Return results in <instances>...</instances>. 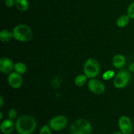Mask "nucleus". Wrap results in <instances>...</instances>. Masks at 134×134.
I'll list each match as a JSON object with an SVG mask.
<instances>
[{
  "label": "nucleus",
  "instance_id": "obj_13",
  "mask_svg": "<svg viewBox=\"0 0 134 134\" xmlns=\"http://www.w3.org/2000/svg\"><path fill=\"white\" fill-rule=\"evenodd\" d=\"M130 18L128 16V14L122 15L119 16L116 20V25L119 27H124L128 24V23L130 22Z\"/></svg>",
  "mask_w": 134,
  "mask_h": 134
},
{
  "label": "nucleus",
  "instance_id": "obj_27",
  "mask_svg": "<svg viewBox=\"0 0 134 134\" xmlns=\"http://www.w3.org/2000/svg\"><path fill=\"white\" fill-rule=\"evenodd\" d=\"M58 134H62V133H58Z\"/></svg>",
  "mask_w": 134,
  "mask_h": 134
},
{
  "label": "nucleus",
  "instance_id": "obj_25",
  "mask_svg": "<svg viewBox=\"0 0 134 134\" xmlns=\"http://www.w3.org/2000/svg\"><path fill=\"white\" fill-rule=\"evenodd\" d=\"M3 119V113L2 112H0V120H2Z\"/></svg>",
  "mask_w": 134,
  "mask_h": 134
},
{
  "label": "nucleus",
  "instance_id": "obj_20",
  "mask_svg": "<svg viewBox=\"0 0 134 134\" xmlns=\"http://www.w3.org/2000/svg\"><path fill=\"white\" fill-rule=\"evenodd\" d=\"M127 14L131 19H134V2L130 4L127 9Z\"/></svg>",
  "mask_w": 134,
  "mask_h": 134
},
{
  "label": "nucleus",
  "instance_id": "obj_6",
  "mask_svg": "<svg viewBox=\"0 0 134 134\" xmlns=\"http://www.w3.org/2000/svg\"><path fill=\"white\" fill-rule=\"evenodd\" d=\"M68 124V119L65 116L63 115H58L54 116L49 120L48 125L51 129L56 132L62 130L67 126Z\"/></svg>",
  "mask_w": 134,
  "mask_h": 134
},
{
  "label": "nucleus",
  "instance_id": "obj_3",
  "mask_svg": "<svg viewBox=\"0 0 134 134\" xmlns=\"http://www.w3.org/2000/svg\"><path fill=\"white\" fill-rule=\"evenodd\" d=\"M92 129L91 124L87 120L80 119L71 124L69 132L71 134H90Z\"/></svg>",
  "mask_w": 134,
  "mask_h": 134
},
{
  "label": "nucleus",
  "instance_id": "obj_26",
  "mask_svg": "<svg viewBox=\"0 0 134 134\" xmlns=\"http://www.w3.org/2000/svg\"><path fill=\"white\" fill-rule=\"evenodd\" d=\"M112 134H124V133H122V132H115V133H113Z\"/></svg>",
  "mask_w": 134,
  "mask_h": 134
},
{
  "label": "nucleus",
  "instance_id": "obj_10",
  "mask_svg": "<svg viewBox=\"0 0 134 134\" xmlns=\"http://www.w3.org/2000/svg\"><path fill=\"white\" fill-rule=\"evenodd\" d=\"M14 64L10 59L7 57H2L0 59V71L3 73H10L14 69Z\"/></svg>",
  "mask_w": 134,
  "mask_h": 134
},
{
  "label": "nucleus",
  "instance_id": "obj_12",
  "mask_svg": "<svg viewBox=\"0 0 134 134\" xmlns=\"http://www.w3.org/2000/svg\"><path fill=\"white\" fill-rule=\"evenodd\" d=\"M113 65L116 69L123 68L126 64V59L123 55L116 54L113 57L112 60Z\"/></svg>",
  "mask_w": 134,
  "mask_h": 134
},
{
  "label": "nucleus",
  "instance_id": "obj_16",
  "mask_svg": "<svg viewBox=\"0 0 134 134\" xmlns=\"http://www.w3.org/2000/svg\"><path fill=\"white\" fill-rule=\"evenodd\" d=\"M87 80L88 77L85 74L79 75L75 79V84L77 86L81 87V86H84L87 82Z\"/></svg>",
  "mask_w": 134,
  "mask_h": 134
},
{
  "label": "nucleus",
  "instance_id": "obj_11",
  "mask_svg": "<svg viewBox=\"0 0 134 134\" xmlns=\"http://www.w3.org/2000/svg\"><path fill=\"white\" fill-rule=\"evenodd\" d=\"M15 128V124L13 122V120L9 119L3 120L0 125L1 132L3 134H9L14 130Z\"/></svg>",
  "mask_w": 134,
  "mask_h": 134
},
{
  "label": "nucleus",
  "instance_id": "obj_1",
  "mask_svg": "<svg viewBox=\"0 0 134 134\" xmlns=\"http://www.w3.org/2000/svg\"><path fill=\"white\" fill-rule=\"evenodd\" d=\"M37 127L36 120L29 115H24L16 120L15 128L18 134H31Z\"/></svg>",
  "mask_w": 134,
  "mask_h": 134
},
{
  "label": "nucleus",
  "instance_id": "obj_8",
  "mask_svg": "<svg viewBox=\"0 0 134 134\" xmlns=\"http://www.w3.org/2000/svg\"><path fill=\"white\" fill-rule=\"evenodd\" d=\"M119 129L124 134H130L133 131V124L130 119L127 116H122L118 122Z\"/></svg>",
  "mask_w": 134,
  "mask_h": 134
},
{
  "label": "nucleus",
  "instance_id": "obj_5",
  "mask_svg": "<svg viewBox=\"0 0 134 134\" xmlns=\"http://www.w3.org/2000/svg\"><path fill=\"white\" fill-rule=\"evenodd\" d=\"M130 81V73L129 71L121 70L118 72L114 77L113 85L115 88L122 89L125 88Z\"/></svg>",
  "mask_w": 134,
  "mask_h": 134
},
{
  "label": "nucleus",
  "instance_id": "obj_14",
  "mask_svg": "<svg viewBox=\"0 0 134 134\" xmlns=\"http://www.w3.org/2000/svg\"><path fill=\"white\" fill-rule=\"evenodd\" d=\"M13 38V32L7 30H3L0 32V40L2 42H9Z\"/></svg>",
  "mask_w": 134,
  "mask_h": 134
},
{
  "label": "nucleus",
  "instance_id": "obj_7",
  "mask_svg": "<svg viewBox=\"0 0 134 134\" xmlns=\"http://www.w3.org/2000/svg\"><path fill=\"white\" fill-rule=\"evenodd\" d=\"M88 88L93 94H103L105 90V87L103 82L97 79H91L88 82Z\"/></svg>",
  "mask_w": 134,
  "mask_h": 134
},
{
  "label": "nucleus",
  "instance_id": "obj_9",
  "mask_svg": "<svg viewBox=\"0 0 134 134\" xmlns=\"http://www.w3.org/2000/svg\"><path fill=\"white\" fill-rule=\"evenodd\" d=\"M7 81L10 87L14 89H18L22 85L23 79L21 75L15 71L9 73Z\"/></svg>",
  "mask_w": 134,
  "mask_h": 134
},
{
  "label": "nucleus",
  "instance_id": "obj_24",
  "mask_svg": "<svg viewBox=\"0 0 134 134\" xmlns=\"http://www.w3.org/2000/svg\"><path fill=\"white\" fill-rule=\"evenodd\" d=\"M4 104V101L3 98L2 96H0V107H2L3 106Z\"/></svg>",
  "mask_w": 134,
  "mask_h": 134
},
{
  "label": "nucleus",
  "instance_id": "obj_22",
  "mask_svg": "<svg viewBox=\"0 0 134 134\" xmlns=\"http://www.w3.org/2000/svg\"><path fill=\"white\" fill-rule=\"evenodd\" d=\"M16 0H5V5L8 7H12L15 5Z\"/></svg>",
  "mask_w": 134,
  "mask_h": 134
},
{
  "label": "nucleus",
  "instance_id": "obj_15",
  "mask_svg": "<svg viewBox=\"0 0 134 134\" xmlns=\"http://www.w3.org/2000/svg\"><path fill=\"white\" fill-rule=\"evenodd\" d=\"M15 6L20 11H26L29 8V3L27 0H16Z\"/></svg>",
  "mask_w": 134,
  "mask_h": 134
},
{
  "label": "nucleus",
  "instance_id": "obj_17",
  "mask_svg": "<svg viewBox=\"0 0 134 134\" xmlns=\"http://www.w3.org/2000/svg\"><path fill=\"white\" fill-rule=\"evenodd\" d=\"M14 69L16 72L20 73V75L24 74L27 71V66L25 64L22 62H17L14 64Z\"/></svg>",
  "mask_w": 134,
  "mask_h": 134
},
{
  "label": "nucleus",
  "instance_id": "obj_18",
  "mask_svg": "<svg viewBox=\"0 0 134 134\" xmlns=\"http://www.w3.org/2000/svg\"><path fill=\"white\" fill-rule=\"evenodd\" d=\"M115 73L113 70H107L102 75V78L105 81H108L115 77Z\"/></svg>",
  "mask_w": 134,
  "mask_h": 134
},
{
  "label": "nucleus",
  "instance_id": "obj_21",
  "mask_svg": "<svg viewBox=\"0 0 134 134\" xmlns=\"http://www.w3.org/2000/svg\"><path fill=\"white\" fill-rule=\"evenodd\" d=\"M8 116H9V119H11V120L15 119V117L16 116V111L13 108L10 109L8 113Z\"/></svg>",
  "mask_w": 134,
  "mask_h": 134
},
{
  "label": "nucleus",
  "instance_id": "obj_4",
  "mask_svg": "<svg viewBox=\"0 0 134 134\" xmlns=\"http://www.w3.org/2000/svg\"><path fill=\"white\" fill-rule=\"evenodd\" d=\"M84 73L88 79H94L99 75L100 71V66L96 59L89 58L84 64Z\"/></svg>",
  "mask_w": 134,
  "mask_h": 134
},
{
  "label": "nucleus",
  "instance_id": "obj_19",
  "mask_svg": "<svg viewBox=\"0 0 134 134\" xmlns=\"http://www.w3.org/2000/svg\"><path fill=\"white\" fill-rule=\"evenodd\" d=\"M39 134H52V129L49 125L45 124L40 129Z\"/></svg>",
  "mask_w": 134,
  "mask_h": 134
},
{
  "label": "nucleus",
  "instance_id": "obj_23",
  "mask_svg": "<svg viewBox=\"0 0 134 134\" xmlns=\"http://www.w3.org/2000/svg\"><path fill=\"white\" fill-rule=\"evenodd\" d=\"M128 70H129L130 72H132V73H134V62L132 63V64L130 65L129 68H128Z\"/></svg>",
  "mask_w": 134,
  "mask_h": 134
},
{
  "label": "nucleus",
  "instance_id": "obj_2",
  "mask_svg": "<svg viewBox=\"0 0 134 134\" xmlns=\"http://www.w3.org/2000/svg\"><path fill=\"white\" fill-rule=\"evenodd\" d=\"M13 38L20 42H27L32 38L31 29L26 24H18L13 30Z\"/></svg>",
  "mask_w": 134,
  "mask_h": 134
}]
</instances>
